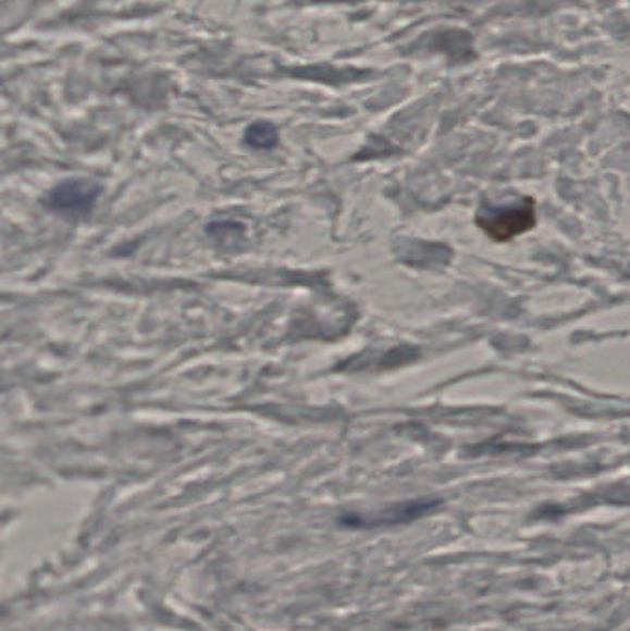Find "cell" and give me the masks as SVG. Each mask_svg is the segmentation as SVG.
I'll return each mask as SVG.
<instances>
[{
    "instance_id": "obj_4",
    "label": "cell",
    "mask_w": 630,
    "mask_h": 631,
    "mask_svg": "<svg viewBox=\"0 0 630 631\" xmlns=\"http://www.w3.org/2000/svg\"><path fill=\"white\" fill-rule=\"evenodd\" d=\"M280 143V134L272 122L256 121L245 129V145L254 150H272Z\"/></svg>"
},
{
    "instance_id": "obj_3",
    "label": "cell",
    "mask_w": 630,
    "mask_h": 631,
    "mask_svg": "<svg viewBox=\"0 0 630 631\" xmlns=\"http://www.w3.org/2000/svg\"><path fill=\"white\" fill-rule=\"evenodd\" d=\"M435 498H423V500H410V503L394 504L385 510L375 511L370 516L362 514H349L341 519L343 524L348 527H386V524H398V522L412 521L417 517L425 516L438 506Z\"/></svg>"
},
{
    "instance_id": "obj_2",
    "label": "cell",
    "mask_w": 630,
    "mask_h": 631,
    "mask_svg": "<svg viewBox=\"0 0 630 631\" xmlns=\"http://www.w3.org/2000/svg\"><path fill=\"white\" fill-rule=\"evenodd\" d=\"M102 185L87 177H67L50 188L45 196V207L67 216H86L97 206Z\"/></svg>"
},
{
    "instance_id": "obj_1",
    "label": "cell",
    "mask_w": 630,
    "mask_h": 631,
    "mask_svg": "<svg viewBox=\"0 0 630 631\" xmlns=\"http://www.w3.org/2000/svg\"><path fill=\"white\" fill-rule=\"evenodd\" d=\"M478 225L496 243H508L536 224V203L533 198H523L515 206L479 207Z\"/></svg>"
},
{
    "instance_id": "obj_5",
    "label": "cell",
    "mask_w": 630,
    "mask_h": 631,
    "mask_svg": "<svg viewBox=\"0 0 630 631\" xmlns=\"http://www.w3.org/2000/svg\"><path fill=\"white\" fill-rule=\"evenodd\" d=\"M208 235L217 243L235 244L245 235V225L230 220H217L208 225Z\"/></svg>"
}]
</instances>
